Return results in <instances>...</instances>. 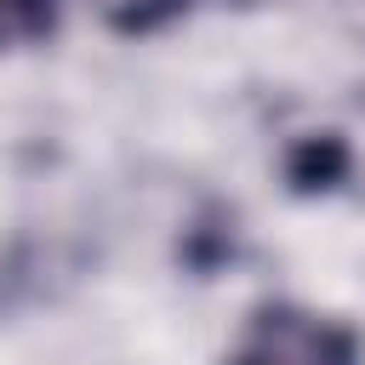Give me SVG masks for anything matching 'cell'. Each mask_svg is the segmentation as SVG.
<instances>
[{
  "label": "cell",
  "instance_id": "cell-1",
  "mask_svg": "<svg viewBox=\"0 0 365 365\" xmlns=\"http://www.w3.org/2000/svg\"><path fill=\"white\" fill-rule=\"evenodd\" d=\"M222 365H365V331L331 308L268 297L240 319Z\"/></svg>",
  "mask_w": 365,
  "mask_h": 365
},
{
  "label": "cell",
  "instance_id": "cell-2",
  "mask_svg": "<svg viewBox=\"0 0 365 365\" xmlns=\"http://www.w3.org/2000/svg\"><path fill=\"white\" fill-rule=\"evenodd\" d=\"M63 23V0H0V57L46 46Z\"/></svg>",
  "mask_w": 365,
  "mask_h": 365
},
{
  "label": "cell",
  "instance_id": "cell-3",
  "mask_svg": "<svg viewBox=\"0 0 365 365\" xmlns=\"http://www.w3.org/2000/svg\"><path fill=\"white\" fill-rule=\"evenodd\" d=\"M342 171H348V148H342L336 137H308V143L291 148V160H285V177H291L297 188H331Z\"/></svg>",
  "mask_w": 365,
  "mask_h": 365
}]
</instances>
